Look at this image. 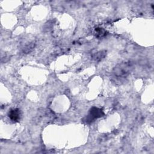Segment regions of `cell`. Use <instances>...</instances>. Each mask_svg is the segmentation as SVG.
Masks as SVG:
<instances>
[{"label": "cell", "mask_w": 154, "mask_h": 154, "mask_svg": "<svg viewBox=\"0 0 154 154\" xmlns=\"http://www.w3.org/2000/svg\"><path fill=\"white\" fill-rule=\"evenodd\" d=\"M133 64L131 61H123L117 64L112 70L114 76L119 78L126 77L132 71Z\"/></svg>", "instance_id": "cell-1"}, {"label": "cell", "mask_w": 154, "mask_h": 154, "mask_svg": "<svg viewBox=\"0 0 154 154\" xmlns=\"http://www.w3.org/2000/svg\"><path fill=\"white\" fill-rule=\"evenodd\" d=\"M35 40L33 38H24L20 44V49L24 53H29L35 46Z\"/></svg>", "instance_id": "cell-2"}, {"label": "cell", "mask_w": 154, "mask_h": 154, "mask_svg": "<svg viewBox=\"0 0 154 154\" xmlns=\"http://www.w3.org/2000/svg\"><path fill=\"white\" fill-rule=\"evenodd\" d=\"M104 115L103 111L97 107H92L89 111V114L87 118V120H91L95 119H97L102 117Z\"/></svg>", "instance_id": "cell-3"}, {"label": "cell", "mask_w": 154, "mask_h": 154, "mask_svg": "<svg viewBox=\"0 0 154 154\" xmlns=\"http://www.w3.org/2000/svg\"><path fill=\"white\" fill-rule=\"evenodd\" d=\"M9 118L13 122H17L20 117V111L18 108L11 109L8 112Z\"/></svg>", "instance_id": "cell-4"}, {"label": "cell", "mask_w": 154, "mask_h": 154, "mask_svg": "<svg viewBox=\"0 0 154 154\" xmlns=\"http://www.w3.org/2000/svg\"><path fill=\"white\" fill-rule=\"evenodd\" d=\"M106 54V51H100L94 53L92 55V58L95 61H100V60L103 59L105 57Z\"/></svg>", "instance_id": "cell-5"}, {"label": "cell", "mask_w": 154, "mask_h": 154, "mask_svg": "<svg viewBox=\"0 0 154 154\" xmlns=\"http://www.w3.org/2000/svg\"><path fill=\"white\" fill-rule=\"evenodd\" d=\"M95 32H96V35L99 37H102L105 36L106 34V31L102 28H97L95 29Z\"/></svg>", "instance_id": "cell-6"}]
</instances>
